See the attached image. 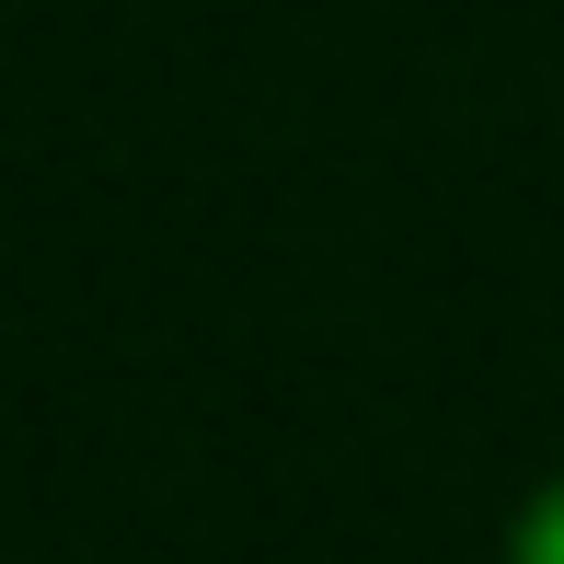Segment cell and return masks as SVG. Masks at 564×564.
<instances>
[{"label": "cell", "mask_w": 564, "mask_h": 564, "mask_svg": "<svg viewBox=\"0 0 564 564\" xmlns=\"http://www.w3.org/2000/svg\"><path fill=\"white\" fill-rule=\"evenodd\" d=\"M507 564H564V473L519 496V519H507Z\"/></svg>", "instance_id": "6da1fadb"}]
</instances>
